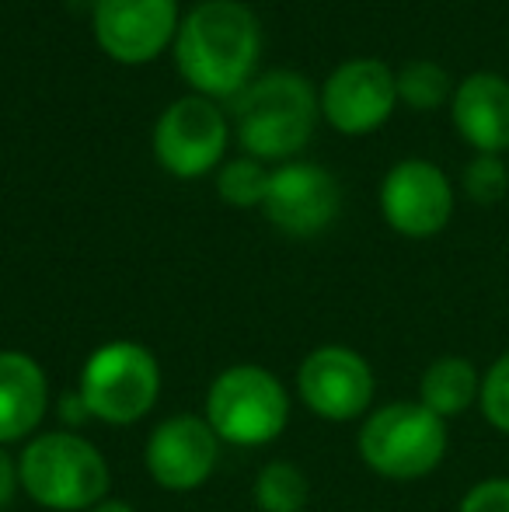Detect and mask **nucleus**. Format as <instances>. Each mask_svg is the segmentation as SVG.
Instances as JSON below:
<instances>
[{
    "instance_id": "f257e3e1",
    "label": "nucleus",
    "mask_w": 509,
    "mask_h": 512,
    "mask_svg": "<svg viewBox=\"0 0 509 512\" xmlns=\"http://www.w3.org/2000/svg\"><path fill=\"white\" fill-rule=\"evenodd\" d=\"M262 28L252 7L238 0H203L182 18L175 35V63L196 95L234 98L258 67Z\"/></svg>"
},
{
    "instance_id": "f03ea898",
    "label": "nucleus",
    "mask_w": 509,
    "mask_h": 512,
    "mask_svg": "<svg viewBox=\"0 0 509 512\" xmlns=\"http://www.w3.org/2000/svg\"><path fill=\"white\" fill-rule=\"evenodd\" d=\"M318 112V95L304 74L272 70L238 95V143L255 161H286L311 143Z\"/></svg>"
},
{
    "instance_id": "7ed1b4c3",
    "label": "nucleus",
    "mask_w": 509,
    "mask_h": 512,
    "mask_svg": "<svg viewBox=\"0 0 509 512\" xmlns=\"http://www.w3.org/2000/svg\"><path fill=\"white\" fill-rule=\"evenodd\" d=\"M21 488L53 512L95 509L109 495V464L77 432H46L32 439L18 460Z\"/></svg>"
},
{
    "instance_id": "20e7f679",
    "label": "nucleus",
    "mask_w": 509,
    "mask_h": 512,
    "mask_svg": "<svg viewBox=\"0 0 509 512\" xmlns=\"http://www.w3.org/2000/svg\"><path fill=\"white\" fill-rule=\"evenodd\" d=\"M450 446L447 422L419 401L377 408L360 429V457L391 481H415L443 464Z\"/></svg>"
},
{
    "instance_id": "39448f33",
    "label": "nucleus",
    "mask_w": 509,
    "mask_h": 512,
    "mask_svg": "<svg viewBox=\"0 0 509 512\" xmlns=\"http://www.w3.org/2000/svg\"><path fill=\"white\" fill-rule=\"evenodd\" d=\"M290 398L283 384L262 366H231L206 394V422L217 439L234 446L272 443L286 429Z\"/></svg>"
},
{
    "instance_id": "423d86ee",
    "label": "nucleus",
    "mask_w": 509,
    "mask_h": 512,
    "mask_svg": "<svg viewBox=\"0 0 509 512\" xmlns=\"http://www.w3.org/2000/svg\"><path fill=\"white\" fill-rule=\"evenodd\" d=\"M161 394V366L140 342H109L84 363L81 401L91 418L129 425L154 408Z\"/></svg>"
},
{
    "instance_id": "0eeeda50",
    "label": "nucleus",
    "mask_w": 509,
    "mask_h": 512,
    "mask_svg": "<svg viewBox=\"0 0 509 512\" xmlns=\"http://www.w3.org/2000/svg\"><path fill=\"white\" fill-rule=\"evenodd\" d=\"M227 150V119L213 98L185 95L161 112L154 126V157L175 178H199Z\"/></svg>"
},
{
    "instance_id": "6e6552de",
    "label": "nucleus",
    "mask_w": 509,
    "mask_h": 512,
    "mask_svg": "<svg viewBox=\"0 0 509 512\" xmlns=\"http://www.w3.org/2000/svg\"><path fill=\"white\" fill-rule=\"evenodd\" d=\"M297 387L304 405L328 422H353L374 401V370L346 345H321L300 363Z\"/></svg>"
},
{
    "instance_id": "1a4fd4ad",
    "label": "nucleus",
    "mask_w": 509,
    "mask_h": 512,
    "mask_svg": "<svg viewBox=\"0 0 509 512\" xmlns=\"http://www.w3.org/2000/svg\"><path fill=\"white\" fill-rule=\"evenodd\" d=\"M178 0H95V39L112 60L150 63L175 42Z\"/></svg>"
},
{
    "instance_id": "9d476101",
    "label": "nucleus",
    "mask_w": 509,
    "mask_h": 512,
    "mask_svg": "<svg viewBox=\"0 0 509 512\" xmlns=\"http://www.w3.org/2000/svg\"><path fill=\"white\" fill-rule=\"evenodd\" d=\"M321 115L339 133L363 136L374 133L391 119L398 105V81L394 70L381 60H349L335 70L321 88Z\"/></svg>"
},
{
    "instance_id": "9b49d317",
    "label": "nucleus",
    "mask_w": 509,
    "mask_h": 512,
    "mask_svg": "<svg viewBox=\"0 0 509 512\" xmlns=\"http://www.w3.org/2000/svg\"><path fill=\"white\" fill-rule=\"evenodd\" d=\"M381 213L398 234L433 237L450 223L454 189L447 175L429 161H401L381 185Z\"/></svg>"
},
{
    "instance_id": "f8f14e48",
    "label": "nucleus",
    "mask_w": 509,
    "mask_h": 512,
    "mask_svg": "<svg viewBox=\"0 0 509 512\" xmlns=\"http://www.w3.org/2000/svg\"><path fill=\"white\" fill-rule=\"evenodd\" d=\"M339 182L318 164H283L272 171L262 213L290 237H314L339 216Z\"/></svg>"
},
{
    "instance_id": "ddd939ff",
    "label": "nucleus",
    "mask_w": 509,
    "mask_h": 512,
    "mask_svg": "<svg viewBox=\"0 0 509 512\" xmlns=\"http://www.w3.org/2000/svg\"><path fill=\"white\" fill-rule=\"evenodd\" d=\"M220 439L206 418L175 415L147 439V471L168 492H192L206 485L217 467Z\"/></svg>"
},
{
    "instance_id": "4468645a",
    "label": "nucleus",
    "mask_w": 509,
    "mask_h": 512,
    "mask_svg": "<svg viewBox=\"0 0 509 512\" xmlns=\"http://www.w3.org/2000/svg\"><path fill=\"white\" fill-rule=\"evenodd\" d=\"M454 126L478 154L509 150V81L489 70L464 77L450 102Z\"/></svg>"
},
{
    "instance_id": "2eb2a0df",
    "label": "nucleus",
    "mask_w": 509,
    "mask_h": 512,
    "mask_svg": "<svg viewBox=\"0 0 509 512\" xmlns=\"http://www.w3.org/2000/svg\"><path fill=\"white\" fill-rule=\"evenodd\" d=\"M49 384L42 366L25 352H0V443H18L42 425Z\"/></svg>"
},
{
    "instance_id": "dca6fc26",
    "label": "nucleus",
    "mask_w": 509,
    "mask_h": 512,
    "mask_svg": "<svg viewBox=\"0 0 509 512\" xmlns=\"http://www.w3.org/2000/svg\"><path fill=\"white\" fill-rule=\"evenodd\" d=\"M478 394H482V373L464 356L436 359V363L426 366L419 380V405H426L443 422L478 405Z\"/></svg>"
},
{
    "instance_id": "f3484780",
    "label": "nucleus",
    "mask_w": 509,
    "mask_h": 512,
    "mask_svg": "<svg viewBox=\"0 0 509 512\" xmlns=\"http://www.w3.org/2000/svg\"><path fill=\"white\" fill-rule=\"evenodd\" d=\"M307 478L300 467L286 464V460H272L262 467L255 481V502L262 512H300L307 506Z\"/></svg>"
},
{
    "instance_id": "a211bd4d",
    "label": "nucleus",
    "mask_w": 509,
    "mask_h": 512,
    "mask_svg": "<svg viewBox=\"0 0 509 512\" xmlns=\"http://www.w3.org/2000/svg\"><path fill=\"white\" fill-rule=\"evenodd\" d=\"M394 81H398V102L419 112H433L450 98V74L440 63L412 60L394 74Z\"/></svg>"
},
{
    "instance_id": "6ab92c4d",
    "label": "nucleus",
    "mask_w": 509,
    "mask_h": 512,
    "mask_svg": "<svg viewBox=\"0 0 509 512\" xmlns=\"http://www.w3.org/2000/svg\"><path fill=\"white\" fill-rule=\"evenodd\" d=\"M269 178H272V171H265L255 157H241V161H231L220 168L217 192L238 209L262 206L265 192H269Z\"/></svg>"
},
{
    "instance_id": "aec40b11",
    "label": "nucleus",
    "mask_w": 509,
    "mask_h": 512,
    "mask_svg": "<svg viewBox=\"0 0 509 512\" xmlns=\"http://www.w3.org/2000/svg\"><path fill=\"white\" fill-rule=\"evenodd\" d=\"M478 405H482L485 422H489L496 432L509 436V352H503V356L482 373Z\"/></svg>"
},
{
    "instance_id": "412c9836",
    "label": "nucleus",
    "mask_w": 509,
    "mask_h": 512,
    "mask_svg": "<svg viewBox=\"0 0 509 512\" xmlns=\"http://www.w3.org/2000/svg\"><path fill=\"white\" fill-rule=\"evenodd\" d=\"M464 192L482 206L499 203L509 192V168L496 154H478L464 171Z\"/></svg>"
},
{
    "instance_id": "4be33fe9",
    "label": "nucleus",
    "mask_w": 509,
    "mask_h": 512,
    "mask_svg": "<svg viewBox=\"0 0 509 512\" xmlns=\"http://www.w3.org/2000/svg\"><path fill=\"white\" fill-rule=\"evenodd\" d=\"M457 512H509V478H485L464 495Z\"/></svg>"
},
{
    "instance_id": "5701e85b",
    "label": "nucleus",
    "mask_w": 509,
    "mask_h": 512,
    "mask_svg": "<svg viewBox=\"0 0 509 512\" xmlns=\"http://www.w3.org/2000/svg\"><path fill=\"white\" fill-rule=\"evenodd\" d=\"M18 485H21L18 464H14V460L7 457L4 450H0V512H4L14 502V495H18Z\"/></svg>"
},
{
    "instance_id": "b1692460",
    "label": "nucleus",
    "mask_w": 509,
    "mask_h": 512,
    "mask_svg": "<svg viewBox=\"0 0 509 512\" xmlns=\"http://www.w3.org/2000/svg\"><path fill=\"white\" fill-rule=\"evenodd\" d=\"M88 512H136V509L126 506V502H119V499H105V502H98L95 509H88Z\"/></svg>"
}]
</instances>
